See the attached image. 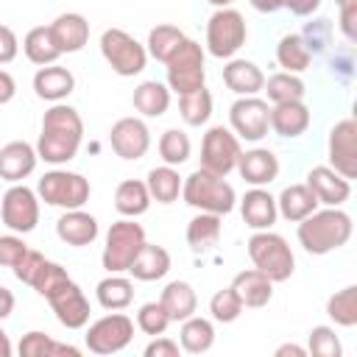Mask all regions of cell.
<instances>
[{"label": "cell", "instance_id": "39", "mask_svg": "<svg viewBox=\"0 0 357 357\" xmlns=\"http://www.w3.org/2000/svg\"><path fill=\"white\" fill-rule=\"evenodd\" d=\"M187 39V33L170 22H162L156 28L148 31V42H145V50H148V59H156V61H167L178 47L181 42Z\"/></svg>", "mask_w": 357, "mask_h": 357}, {"label": "cell", "instance_id": "30", "mask_svg": "<svg viewBox=\"0 0 357 357\" xmlns=\"http://www.w3.org/2000/svg\"><path fill=\"white\" fill-rule=\"evenodd\" d=\"M151 204L153 201H151L148 184L139 178H126L114 190V209L120 218H139L151 209Z\"/></svg>", "mask_w": 357, "mask_h": 357}, {"label": "cell", "instance_id": "29", "mask_svg": "<svg viewBox=\"0 0 357 357\" xmlns=\"http://www.w3.org/2000/svg\"><path fill=\"white\" fill-rule=\"evenodd\" d=\"M170 86L151 78V81H142L134 86V95H131V103L134 109L142 114V117H162L167 109H170Z\"/></svg>", "mask_w": 357, "mask_h": 357}, {"label": "cell", "instance_id": "6", "mask_svg": "<svg viewBox=\"0 0 357 357\" xmlns=\"http://www.w3.org/2000/svg\"><path fill=\"white\" fill-rule=\"evenodd\" d=\"M36 195H39V201H45L47 206L81 209V206L89 201L92 187H89V178H84L81 173L67 170V167H53V170H47V173L39 178Z\"/></svg>", "mask_w": 357, "mask_h": 357}, {"label": "cell", "instance_id": "56", "mask_svg": "<svg viewBox=\"0 0 357 357\" xmlns=\"http://www.w3.org/2000/svg\"><path fill=\"white\" fill-rule=\"evenodd\" d=\"M14 304H17V301H14V293L0 284V321H6V318L14 312Z\"/></svg>", "mask_w": 357, "mask_h": 357}, {"label": "cell", "instance_id": "25", "mask_svg": "<svg viewBox=\"0 0 357 357\" xmlns=\"http://www.w3.org/2000/svg\"><path fill=\"white\" fill-rule=\"evenodd\" d=\"M50 33H53V39H56L61 56H64V53H78V50H84L86 42H89V22H86V17L78 14V11H64V14H59V17L50 22Z\"/></svg>", "mask_w": 357, "mask_h": 357}, {"label": "cell", "instance_id": "49", "mask_svg": "<svg viewBox=\"0 0 357 357\" xmlns=\"http://www.w3.org/2000/svg\"><path fill=\"white\" fill-rule=\"evenodd\" d=\"M28 251V243L22 240V234L11 231V234H0V268H14Z\"/></svg>", "mask_w": 357, "mask_h": 357}, {"label": "cell", "instance_id": "4", "mask_svg": "<svg viewBox=\"0 0 357 357\" xmlns=\"http://www.w3.org/2000/svg\"><path fill=\"white\" fill-rule=\"evenodd\" d=\"M245 251H248V259L257 271H262L273 284L276 282H287L296 271V254L293 248L287 245V240L271 229H262V231H254L245 243Z\"/></svg>", "mask_w": 357, "mask_h": 357}, {"label": "cell", "instance_id": "3", "mask_svg": "<svg viewBox=\"0 0 357 357\" xmlns=\"http://www.w3.org/2000/svg\"><path fill=\"white\" fill-rule=\"evenodd\" d=\"M181 201L192 206L195 212H212V215H229L237 206V192L226 181V176H215L204 167L192 170L181 181Z\"/></svg>", "mask_w": 357, "mask_h": 357}, {"label": "cell", "instance_id": "53", "mask_svg": "<svg viewBox=\"0 0 357 357\" xmlns=\"http://www.w3.org/2000/svg\"><path fill=\"white\" fill-rule=\"evenodd\" d=\"M340 11V33L346 36L349 45L357 42V6H349V8H337Z\"/></svg>", "mask_w": 357, "mask_h": 357}, {"label": "cell", "instance_id": "8", "mask_svg": "<svg viewBox=\"0 0 357 357\" xmlns=\"http://www.w3.org/2000/svg\"><path fill=\"white\" fill-rule=\"evenodd\" d=\"M167 70V86L176 95H187L206 81V50L195 39H184L181 47L165 61Z\"/></svg>", "mask_w": 357, "mask_h": 357}, {"label": "cell", "instance_id": "14", "mask_svg": "<svg viewBox=\"0 0 357 357\" xmlns=\"http://www.w3.org/2000/svg\"><path fill=\"white\" fill-rule=\"evenodd\" d=\"M329 167L337 170L343 178H357V123L354 117H343L329 128L326 139Z\"/></svg>", "mask_w": 357, "mask_h": 357}, {"label": "cell", "instance_id": "22", "mask_svg": "<svg viewBox=\"0 0 357 357\" xmlns=\"http://www.w3.org/2000/svg\"><path fill=\"white\" fill-rule=\"evenodd\" d=\"M240 215H243V223L254 231H262V229H271L279 218V209H276V195H271L265 187H251L245 190V195L240 198Z\"/></svg>", "mask_w": 357, "mask_h": 357}, {"label": "cell", "instance_id": "15", "mask_svg": "<svg viewBox=\"0 0 357 357\" xmlns=\"http://www.w3.org/2000/svg\"><path fill=\"white\" fill-rule=\"evenodd\" d=\"M109 145L120 159L137 162L151 148V128L142 117H120L109 128Z\"/></svg>", "mask_w": 357, "mask_h": 357}, {"label": "cell", "instance_id": "31", "mask_svg": "<svg viewBox=\"0 0 357 357\" xmlns=\"http://www.w3.org/2000/svg\"><path fill=\"white\" fill-rule=\"evenodd\" d=\"M22 53L31 64L45 67V64H56L61 59V50L50 33V25H36L22 36Z\"/></svg>", "mask_w": 357, "mask_h": 357}, {"label": "cell", "instance_id": "37", "mask_svg": "<svg viewBox=\"0 0 357 357\" xmlns=\"http://www.w3.org/2000/svg\"><path fill=\"white\" fill-rule=\"evenodd\" d=\"M17 351H20V357H81L78 346L59 343V340H53L50 335L39 332V329L25 332L20 346H17Z\"/></svg>", "mask_w": 357, "mask_h": 357}, {"label": "cell", "instance_id": "57", "mask_svg": "<svg viewBox=\"0 0 357 357\" xmlns=\"http://www.w3.org/2000/svg\"><path fill=\"white\" fill-rule=\"evenodd\" d=\"M273 354L276 357H307V349L298 346V343H282V346H276Z\"/></svg>", "mask_w": 357, "mask_h": 357}, {"label": "cell", "instance_id": "41", "mask_svg": "<svg viewBox=\"0 0 357 357\" xmlns=\"http://www.w3.org/2000/svg\"><path fill=\"white\" fill-rule=\"evenodd\" d=\"M262 92L268 95L271 103H287V100H304L307 95V84L301 81V75L296 73H273L271 78H265Z\"/></svg>", "mask_w": 357, "mask_h": 357}, {"label": "cell", "instance_id": "20", "mask_svg": "<svg viewBox=\"0 0 357 357\" xmlns=\"http://www.w3.org/2000/svg\"><path fill=\"white\" fill-rule=\"evenodd\" d=\"M240 178L251 187H268L271 181L279 178V156L271 151V148H251V151H243L240 159H237V167Z\"/></svg>", "mask_w": 357, "mask_h": 357}, {"label": "cell", "instance_id": "17", "mask_svg": "<svg viewBox=\"0 0 357 357\" xmlns=\"http://www.w3.org/2000/svg\"><path fill=\"white\" fill-rule=\"evenodd\" d=\"M304 184L312 190L318 206H343L351 198V181L343 178L329 165H315L307 173V181Z\"/></svg>", "mask_w": 357, "mask_h": 357}, {"label": "cell", "instance_id": "27", "mask_svg": "<svg viewBox=\"0 0 357 357\" xmlns=\"http://www.w3.org/2000/svg\"><path fill=\"white\" fill-rule=\"evenodd\" d=\"M231 287H234L237 298L243 301V307H251V310H259L273 298V282L257 268H245V271L234 273Z\"/></svg>", "mask_w": 357, "mask_h": 357}, {"label": "cell", "instance_id": "9", "mask_svg": "<svg viewBox=\"0 0 357 357\" xmlns=\"http://www.w3.org/2000/svg\"><path fill=\"white\" fill-rule=\"evenodd\" d=\"M100 56L120 78H134L148 64V50L123 28H106L100 33Z\"/></svg>", "mask_w": 357, "mask_h": 357}, {"label": "cell", "instance_id": "16", "mask_svg": "<svg viewBox=\"0 0 357 357\" xmlns=\"http://www.w3.org/2000/svg\"><path fill=\"white\" fill-rule=\"evenodd\" d=\"M47 304L56 315V321L64 329H84L89 324V298L84 296V290L70 279L67 284H61L53 296H47Z\"/></svg>", "mask_w": 357, "mask_h": 357}, {"label": "cell", "instance_id": "40", "mask_svg": "<svg viewBox=\"0 0 357 357\" xmlns=\"http://www.w3.org/2000/svg\"><path fill=\"white\" fill-rule=\"evenodd\" d=\"M178 114L192 128L209 123V117H212V92L206 89V84L187 92V95H178Z\"/></svg>", "mask_w": 357, "mask_h": 357}, {"label": "cell", "instance_id": "50", "mask_svg": "<svg viewBox=\"0 0 357 357\" xmlns=\"http://www.w3.org/2000/svg\"><path fill=\"white\" fill-rule=\"evenodd\" d=\"M42 262H45V254H42V251L28 248V251H25V257H22L11 271H14V276H17L22 284H28V287H31V279L36 276V271H39V265H42Z\"/></svg>", "mask_w": 357, "mask_h": 357}, {"label": "cell", "instance_id": "61", "mask_svg": "<svg viewBox=\"0 0 357 357\" xmlns=\"http://www.w3.org/2000/svg\"><path fill=\"white\" fill-rule=\"evenodd\" d=\"M337 8H349V6H357V0H335Z\"/></svg>", "mask_w": 357, "mask_h": 357}, {"label": "cell", "instance_id": "1", "mask_svg": "<svg viewBox=\"0 0 357 357\" xmlns=\"http://www.w3.org/2000/svg\"><path fill=\"white\" fill-rule=\"evenodd\" d=\"M84 142V117L70 103H50L42 114V131L36 139V153L42 162L61 167L73 162Z\"/></svg>", "mask_w": 357, "mask_h": 357}, {"label": "cell", "instance_id": "54", "mask_svg": "<svg viewBox=\"0 0 357 357\" xmlns=\"http://www.w3.org/2000/svg\"><path fill=\"white\" fill-rule=\"evenodd\" d=\"M282 8H287L296 17H312L321 8V0H282Z\"/></svg>", "mask_w": 357, "mask_h": 357}, {"label": "cell", "instance_id": "59", "mask_svg": "<svg viewBox=\"0 0 357 357\" xmlns=\"http://www.w3.org/2000/svg\"><path fill=\"white\" fill-rule=\"evenodd\" d=\"M14 354V346H11V337H8V332L0 326V357H11Z\"/></svg>", "mask_w": 357, "mask_h": 357}, {"label": "cell", "instance_id": "19", "mask_svg": "<svg viewBox=\"0 0 357 357\" xmlns=\"http://www.w3.org/2000/svg\"><path fill=\"white\" fill-rule=\"evenodd\" d=\"M39 165V153L36 145L25 142V139H11L0 148V178L8 184H20L25 181Z\"/></svg>", "mask_w": 357, "mask_h": 357}, {"label": "cell", "instance_id": "21", "mask_svg": "<svg viewBox=\"0 0 357 357\" xmlns=\"http://www.w3.org/2000/svg\"><path fill=\"white\" fill-rule=\"evenodd\" d=\"M75 92V75L56 64H45L33 73V95L45 103H64Z\"/></svg>", "mask_w": 357, "mask_h": 357}, {"label": "cell", "instance_id": "45", "mask_svg": "<svg viewBox=\"0 0 357 357\" xmlns=\"http://www.w3.org/2000/svg\"><path fill=\"white\" fill-rule=\"evenodd\" d=\"M307 354L312 357H340L343 354V346H340V337L335 332V326H312L307 332Z\"/></svg>", "mask_w": 357, "mask_h": 357}, {"label": "cell", "instance_id": "11", "mask_svg": "<svg viewBox=\"0 0 357 357\" xmlns=\"http://www.w3.org/2000/svg\"><path fill=\"white\" fill-rule=\"evenodd\" d=\"M243 145L229 126H209L201 139V167L215 176H229L237 167Z\"/></svg>", "mask_w": 357, "mask_h": 357}, {"label": "cell", "instance_id": "23", "mask_svg": "<svg viewBox=\"0 0 357 357\" xmlns=\"http://www.w3.org/2000/svg\"><path fill=\"white\" fill-rule=\"evenodd\" d=\"M310 106L304 100H287L271 106V131L282 139H296L310 128Z\"/></svg>", "mask_w": 357, "mask_h": 357}, {"label": "cell", "instance_id": "33", "mask_svg": "<svg viewBox=\"0 0 357 357\" xmlns=\"http://www.w3.org/2000/svg\"><path fill=\"white\" fill-rule=\"evenodd\" d=\"M178 346L187 354H206L215 346V324L201 315L184 318L178 329Z\"/></svg>", "mask_w": 357, "mask_h": 357}, {"label": "cell", "instance_id": "28", "mask_svg": "<svg viewBox=\"0 0 357 357\" xmlns=\"http://www.w3.org/2000/svg\"><path fill=\"white\" fill-rule=\"evenodd\" d=\"M159 304L167 310L170 321L181 324L184 318L195 315V310H198V296H195V287H192L190 282L173 279V282L165 284V290H162V296H159Z\"/></svg>", "mask_w": 357, "mask_h": 357}, {"label": "cell", "instance_id": "43", "mask_svg": "<svg viewBox=\"0 0 357 357\" xmlns=\"http://www.w3.org/2000/svg\"><path fill=\"white\" fill-rule=\"evenodd\" d=\"M156 148H159L162 162H165V165H173V167L184 165V162L192 156V142H190L187 131H181V128H167V131H162Z\"/></svg>", "mask_w": 357, "mask_h": 357}, {"label": "cell", "instance_id": "47", "mask_svg": "<svg viewBox=\"0 0 357 357\" xmlns=\"http://www.w3.org/2000/svg\"><path fill=\"white\" fill-rule=\"evenodd\" d=\"M170 324H173V321H170L167 310H165L159 301H145V304L137 310V329L145 332V335H151V337L165 335Z\"/></svg>", "mask_w": 357, "mask_h": 357}, {"label": "cell", "instance_id": "52", "mask_svg": "<svg viewBox=\"0 0 357 357\" xmlns=\"http://www.w3.org/2000/svg\"><path fill=\"white\" fill-rule=\"evenodd\" d=\"M20 53V39L14 33V28L0 22V64H11Z\"/></svg>", "mask_w": 357, "mask_h": 357}, {"label": "cell", "instance_id": "35", "mask_svg": "<svg viewBox=\"0 0 357 357\" xmlns=\"http://www.w3.org/2000/svg\"><path fill=\"white\" fill-rule=\"evenodd\" d=\"M95 298L103 310H126L134 301V282L123 273H109L95 284Z\"/></svg>", "mask_w": 357, "mask_h": 357}, {"label": "cell", "instance_id": "18", "mask_svg": "<svg viewBox=\"0 0 357 357\" xmlns=\"http://www.w3.org/2000/svg\"><path fill=\"white\" fill-rule=\"evenodd\" d=\"M100 234V223L95 215H89L84 206L81 209H64L56 220V237L73 248L92 245Z\"/></svg>", "mask_w": 357, "mask_h": 357}, {"label": "cell", "instance_id": "24", "mask_svg": "<svg viewBox=\"0 0 357 357\" xmlns=\"http://www.w3.org/2000/svg\"><path fill=\"white\" fill-rule=\"evenodd\" d=\"M223 84L237 95H259L265 86V73L259 70V64H254L251 59H226L223 64Z\"/></svg>", "mask_w": 357, "mask_h": 357}, {"label": "cell", "instance_id": "36", "mask_svg": "<svg viewBox=\"0 0 357 357\" xmlns=\"http://www.w3.org/2000/svg\"><path fill=\"white\" fill-rule=\"evenodd\" d=\"M181 181L184 176H178V170L173 165H159V167H151L148 176H145V184H148V192H151V201L156 204H176L178 195H181Z\"/></svg>", "mask_w": 357, "mask_h": 357}, {"label": "cell", "instance_id": "42", "mask_svg": "<svg viewBox=\"0 0 357 357\" xmlns=\"http://www.w3.org/2000/svg\"><path fill=\"white\" fill-rule=\"evenodd\" d=\"M326 315L335 326L351 329L357 324V284H346L343 290L326 298Z\"/></svg>", "mask_w": 357, "mask_h": 357}, {"label": "cell", "instance_id": "2", "mask_svg": "<svg viewBox=\"0 0 357 357\" xmlns=\"http://www.w3.org/2000/svg\"><path fill=\"white\" fill-rule=\"evenodd\" d=\"M351 231H354V223L343 206H324L310 212L304 220H298L296 237L307 254L324 257L343 248L351 240Z\"/></svg>", "mask_w": 357, "mask_h": 357}, {"label": "cell", "instance_id": "26", "mask_svg": "<svg viewBox=\"0 0 357 357\" xmlns=\"http://www.w3.org/2000/svg\"><path fill=\"white\" fill-rule=\"evenodd\" d=\"M170 251L165 245H156V243H148L139 248V254L134 257V262L128 265V273L137 279V282H159L170 273Z\"/></svg>", "mask_w": 357, "mask_h": 357}, {"label": "cell", "instance_id": "32", "mask_svg": "<svg viewBox=\"0 0 357 357\" xmlns=\"http://www.w3.org/2000/svg\"><path fill=\"white\" fill-rule=\"evenodd\" d=\"M276 209H279V215H282L284 220L298 223V220H304L310 212L318 209V201H315V195H312V190H310L307 184H290V187H284V190L276 195Z\"/></svg>", "mask_w": 357, "mask_h": 357}, {"label": "cell", "instance_id": "13", "mask_svg": "<svg viewBox=\"0 0 357 357\" xmlns=\"http://www.w3.org/2000/svg\"><path fill=\"white\" fill-rule=\"evenodd\" d=\"M0 218L8 231L28 234L39 223V195L36 190L20 184H11L0 198Z\"/></svg>", "mask_w": 357, "mask_h": 357}, {"label": "cell", "instance_id": "48", "mask_svg": "<svg viewBox=\"0 0 357 357\" xmlns=\"http://www.w3.org/2000/svg\"><path fill=\"white\" fill-rule=\"evenodd\" d=\"M329 36H332V25H329V20H312V22H307V28L301 31V39H304V45L310 47L312 56L326 50Z\"/></svg>", "mask_w": 357, "mask_h": 357}, {"label": "cell", "instance_id": "60", "mask_svg": "<svg viewBox=\"0 0 357 357\" xmlns=\"http://www.w3.org/2000/svg\"><path fill=\"white\" fill-rule=\"evenodd\" d=\"M206 3H209V6H215V8H229L234 0H206Z\"/></svg>", "mask_w": 357, "mask_h": 357}, {"label": "cell", "instance_id": "46", "mask_svg": "<svg viewBox=\"0 0 357 357\" xmlns=\"http://www.w3.org/2000/svg\"><path fill=\"white\" fill-rule=\"evenodd\" d=\"M67 282H70L67 268L59 265V262H53V259H45V262L39 265L36 276L31 279V287H33L42 298H47V296H53V293H56L61 284H67Z\"/></svg>", "mask_w": 357, "mask_h": 357}, {"label": "cell", "instance_id": "34", "mask_svg": "<svg viewBox=\"0 0 357 357\" xmlns=\"http://www.w3.org/2000/svg\"><path fill=\"white\" fill-rule=\"evenodd\" d=\"M220 229H223V218L212 215V212H198L190 223H187V245L195 254H206L218 245L220 240Z\"/></svg>", "mask_w": 357, "mask_h": 357}, {"label": "cell", "instance_id": "38", "mask_svg": "<svg viewBox=\"0 0 357 357\" xmlns=\"http://www.w3.org/2000/svg\"><path fill=\"white\" fill-rule=\"evenodd\" d=\"M276 64H279L284 73H296V75H301V73L312 64V53H310V47L304 45L301 33H284V36L276 42Z\"/></svg>", "mask_w": 357, "mask_h": 357}, {"label": "cell", "instance_id": "44", "mask_svg": "<svg viewBox=\"0 0 357 357\" xmlns=\"http://www.w3.org/2000/svg\"><path fill=\"white\" fill-rule=\"evenodd\" d=\"M243 310H245V307H243V301L237 298V293H234L231 284L215 290L212 298H209V315H212V321H218V324H234V321L243 315Z\"/></svg>", "mask_w": 357, "mask_h": 357}, {"label": "cell", "instance_id": "58", "mask_svg": "<svg viewBox=\"0 0 357 357\" xmlns=\"http://www.w3.org/2000/svg\"><path fill=\"white\" fill-rule=\"evenodd\" d=\"M248 3H251V8L259 11V14H273V11L282 8V0H248Z\"/></svg>", "mask_w": 357, "mask_h": 357}, {"label": "cell", "instance_id": "5", "mask_svg": "<svg viewBox=\"0 0 357 357\" xmlns=\"http://www.w3.org/2000/svg\"><path fill=\"white\" fill-rule=\"evenodd\" d=\"M142 245H145V229L137 223V218H120L106 231L100 265L106 268V273H126Z\"/></svg>", "mask_w": 357, "mask_h": 357}, {"label": "cell", "instance_id": "51", "mask_svg": "<svg viewBox=\"0 0 357 357\" xmlns=\"http://www.w3.org/2000/svg\"><path fill=\"white\" fill-rule=\"evenodd\" d=\"M145 357H178L181 354V346L178 340L167 337V335H156L145 349H142Z\"/></svg>", "mask_w": 357, "mask_h": 357}, {"label": "cell", "instance_id": "55", "mask_svg": "<svg viewBox=\"0 0 357 357\" xmlns=\"http://www.w3.org/2000/svg\"><path fill=\"white\" fill-rule=\"evenodd\" d=\"M14 95H17V81H14V75L0 67V106L11 103Z\"/></svg>", "mask_w": 357, "mask_h": 357}, {"label": "cell", "instance_id": "7", "mask_svg": "<svg viewBox=\"0 0 357 357\" xmlns=\"http://www.w3.org/2000/svg\"><path fill=\"white\" fill-rule=\"evenodd\" d=\"M248 39L245 17L237 8H215L206 20V53L215 59H231Z\"/></svg>", "mask_w": 357, "mask_h": 357}, {"label": "cell", "instance_id": "12", "mask_svg": "<svg viewBox=\"0 0 357 357\" xmlns=\"http://www.w3.org/2000/svg\"><path fill=\"white\" fill-rule=\"evenodd\" d=\"M229 128L237 139L259 142L271 128V106L259 95H243L229 106Z\"/></svg>", "mask_w": 357, "mask_h": 357}, {"label": "cell", "instance_id": "10", "mask_svg": "<svg viewBox=\"0 0 357 357\" xmlns=\"http://www.w3.org/2000/svg\"><path fill=\"white\" fill-rule=\"evenodd\" d=\"M134 337V321L120 312V310H112L109 315L92 321L86 326V335H84V343L92 354H120Z\"/></svg>", "mask_w": 357, "mask_h": 357}]
</instances>
